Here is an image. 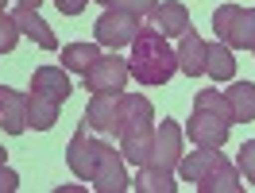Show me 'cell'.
I'll list each match as a JSON object with an SVG mask.
<instances>
[{
    "instance_id": "cell-1",
    "label": "cell",
    "mask_w": 255,
    "mask_h": 193,
    "mask_svg": "<svg viewBox=\"0 0 255 193\" xmlns=\"http://www.w3.org/2000/svg\"><path fill=\"white\" fill-rule=\"evenodd\" d=\"M128 70L139 85H166L178 70V54L166 43V35H159L155 27H139L128 47Z\"/></svg>"
},
{
    "instance_id": "cell-2",
    "label": "cell",
    "mask_w": 255,
    "mask_h": 193,
    "mask_svg": "<svg viewBox=\"0 0 255 193\" xmlns=\"http://www.w3.org/2000/svg\"><path fill=\"white\" fill-rule=\"evenodd\" d=\"M120 155L131 166H143L147 151H151V139H155V108L151 100L139 93H124V104H120Z\"/></svg>"
},
{
    "instance_id": "cell-3",
    "label": "cell",
    "mask_w": 255,
    "mask_h": 193,
    "mask_svg": "<svg viewBox=\"0 0 255 193\" xmlns=\"http://www.w3.org/2000/svg\"><path fill=\"white\" fill-rule=\"evenodd\" d=\"M213 31L232 50H255V8L221 4V8L213 12Z\"/></svg>"
},
{
    "instance_id": "cell-4",
    "label": "cell",
    "mask_w": 255,
    "mask_h": 193,
    "mask_svg": "<svg viewBox=\"0 0 255 193\" xmlns=\"http://www.w3.org/2000/svg\"><path fill=\"white\" fill-rule=\"evenodd\" d=\"M81 78H85L89 93H124L131 70H128V58H120V54H101Z\"/></svg>"
},
{
    "instance_id": "cell-5",
    "label": "cell",
    "mask_w": 255,
    "mask_h": 193,
    "mask_svg": "<svg viewBox=\"0 0 255 193\" xmlns=\"http://www.w3.org/2000/svg\"><path fill=\"white\" fill-rule=\"evenodd\" d=\"M139 16H131V12H124V8H109L105 16L97 19V27H93V35H97V43L101 47H109V50H124V47H131V39L139 35Z\"/></svg>"
},
{
    "instance_id": "cell-6",
    "label": "cell",
    "mask_w": 255,
    "mask_h": 193,
    "mask_svg": "<svg viewBox=\"0 0 255 193\" xmlns=\"http://www.w3.org/2000/svg\"><path fill=\"white\" fill-rule=\"evenodd\" d=\"M190 143L193 147H209V151H221L228 143V131H232V116L213 112V108H193L190 116Z\"/></svg>"
},
{
    "instance_id": "cell-7",
    "label": "cell",
    "mask_w": 255,
    "mask_h": 193,
    "mask_svg": "<svg viewBox=\"0 0 255 193\" xmlns=\"http://www.w3.org/2000/svg\"><path fill=\"white\" fill-rule=\"evenodd\" d=\"M89 186L97 193H124L131 182H128V162L120 155V147L101 143V155H97V170L89 178Z\"/></svg>"
},
{
    "instance_id": "cell-8",
    "label": "cell",
    "mask_w": 255,
    "mask_h": 193,
    "mask_svg": "<svg viewBox=\"0 0 255 193\" xmlns=\"http://www.w3.org/2000/svg\"><path fill=\"white\" fill-rule=\"evenodd\" d=\"M178 162H182V124L178 120H162V124H155V139H151V151H147L143 166L178 170Z\"/></svg>"
},
{
    "instance_id": "cell-9",
    "label": "cell",
    "mask_w": 255,
    "mask_h": 193,
    "mask_svg": "<svg viewBox=\"0 0 255 193\" xmlns=\"http://www.w3.org/2000/svg\"><path fill=\"white\" fill-rule=\"evenodd\" d=\"M101 143H105V139L89 135V124L81 120V128L74 131V139H70V147H66V162H70L74 178H81V182H89V178H93L97 155H101Z\"/></svg>"
},
{
    "instance_id": "cell-10",
    "label": "cell",
    "mask_w": 255,
    "mask_h": 193,
    "mask_svg": "<svg viewBox=\"0 0 255 193\" xmlns=\"http://www.w3.org/2000/svg\"><path fill=\"white\" fill-rule=\"evenodd\" d=\"M201 193H240L244 190V182H240V170L232 166V162L224 159L221 151H213L205 162V170H201V178L193 182Z\"/></svg>"
},
{
    "instance_id": "cell-11",
    "label": "cell",
    "mask_w": 255,
    "mask_h": 193,
    "mask_svg": "<svg viewBox=\"0 0 255 193\" xmlns=\"http://www.w3.org/2000/svg\"><path fill=\"white\" fill-rule=\"evenodd\" d=\"M120 104H124V93H93L81 120L101 135H116L120 131Z\"/></svg>"
},
{
    "instance_id": "cell-12",
    "label": "cell",
    "mask_w": 255,
    "mask_h": 193,
    "mask_svg": "<svg viewBox=\"0 0 255 193\" xmlns=\"http://www.w3.org/2000/svg\"><path fill=\"white\" fill-rule=\"evenodd\" d=\"M16 23H19V35H27L39 50H58V35L50 31V23L39 16V8H27V4H19L16 12Z\"/></svg>"
},
{
    "instance_id": "cell-13",
    "label": "cell",
    "mask_w": 255,
    "mask_h": 193,
    "mask_svg": "<svg viewBox=\"0 0 255 193\" xmlns=\"http://www.w3.org/2000/svg\"><path fill=\"white\" fill-rule=\"evenodd\" d=\"M31 89L43 93V96H50V100H58V104H66V96L74 93L70 70H66V66H39L31 74Z\"/></svg>"
},
{
    "instance_id": "cell-14",
    "label": "cell",
    "mask_w": 255,
    "mask_h": 193,
    "mask_svg": "<svg viewBox=\"0 0 255 193\" xmlns=\"http://www.w3.org/2000/svg\"><path fill=\"white\" fill-rule=\"evenodd\" d=\"M151 27L159 35H166V39H178V35H186L193 27L190 23V12H186V4H178V0H166V4H159L155 12H151Z\"/></svg>"
},
{
    "instance_id": "cell-15",
    "label": "cell",
    "mask_w": 255,
    "mask_h": 193,
    "mask_svg": "<svg viewBox=\"0 0 255 193\" xmlns=\"http://www.w3.org/2000/svg\"><path fill=\"white\" fill-rule=\"evenodd\" d=\"M178 70L186 74V78H201L205 74V39L193 31H186V35H178Z\"/></svg>"
},
{
    "instance_id": "cell-16",
    "label": "cell",
    "mask_w": 255,
    "mask_h": 193,
    "mask_svg": "<svg viewBox=\"0 0 255 193\" xmlns=\"http://www.w3.org/2000/svg\"><path fill=\"white\" fill-rule=\"evenodd\" d=\"M0 128L8 135L27 131V96L16 89H0Z\"/></svg>"
},
{
    "instance_id": "cell-17",
    "label": "cell",
    "mask_w": 255,
    "mask_h": 193,
    "mask_svg": "<svg viewBox=\"0 0 255 193\" xmlns=\"http://www.w3.org/2000/svg\"><path fill=\"white\" fill-rule=\"evenodd\" d=\"M205 74L213 81H232L236 78V58H232V47L228 43H205Z\"/></svg>"
},
{
    "instance_id": "cell-18",
    "label": "cell",
    "mask_w": 255,
    "mask_h": 193,
    "mask_svg": "<svg viewBox=\"0 0 255 193\" xmlns=\"http://www.w3.org/2000/svg\"><path fill=\"white\" fill-rule=\"evenodd\" d=\"M224 96H228V108H232L236 124H252L255 120V85L252 81H232L224 89Z\"/></svg>"
},
{
    "instance_id": "cell-19",
    "label": "cell",
    "mask_w": 255,
    "mask_h": 193,
    "mask_svg": "<svg viewBox=\"0 0 255 193\" xmlns=\"http://www.w3.org/2000/svg\"><path fill=\"white\" fill-rule=\"evenodd\" d=\"M58 100H50V96H43V93H27V128H35V131H50L54 124H58Z\"/></svg>"
},
{
    "instance_id": "cell-20",
    "label": "cell",
    "mask_w": 255,
    "mask_h": 193,
    "mask_svg": "<svg viewBox=\"0 0 255 193\" xmlns=\"http://www.w3.org/2000/svg\"><path fill=\"white\" fill-rule=\"evenodd\" d=\"M97 58H101V43H66L58 66H66L70 74H85Z\"/></svg>"
},
{
    "instance_id": "cell-21",
    "label": "cell",
    "mask_w": 255,
    "mask_h": 193,
    "mask_svg": "<svg viewBox=\"0 0 255 193\" xmlns=\"http://www.w3.org/2000/svg\"><path fill=\"white\" fill-rule=\"evenodd\" d=\"M139 193H174L178 182H174V170H159V166H139V174L131 182Z\"/></svg>"
},
{
    "instance_id": "cell-22",
    "label": "cell",
    "mask_w": 255,
    "mask_h": 193,
    "mask_svg": "<svg viewBox=\"0 0 255 193\" xmlns=\"http://www.w3.org/2000/svg\"><path fill=\"white\" fill-rule=\"evenodd\" d=\"M209 155H213L209 147H197V151H190V155L182 151V162H178V178H182V182H197V178H201V170H205V162H209Z\"/></svg>"
},
{
    "instance_id": "cell-23",
    "label": "cell",
    "mask_w": 255,
    "mask_h": 193,
    "mask_svg": "<svg viewBox=\"0 0 255 193\" xmlns=\"http://www.w3.org/2000/svg\"><path fill=\"white\" fill-rule=\"evenodd\" d=\"M19 43V23L12 12H0V54H12Z\"/></svg>"
},
{
    "instance_id": "cell-24",
    "label": "cell",
    "mask_w": 255,
    "mask_h": 193,
    "mask_svg": "<svg viewBox=\"0 0 255 193\" xmlns=\"http://www.w3.org/2000/svg\"><path fill=\"white\" fill-rule=\"evenodd\" d=\"M236 170H240V174H244V178H248V182H252V186H255V139H248V143L240 147Z\"/></svg>"
},
{
    "instance_id": "cell-25",
    "label": "cell",
    "mask_w": 255,
    "mask_h": 193,
    "mask_svg": "<svg viewBox=\"0 0 255 193\" xmlns=\"http://www.w3.org/2000/svg\"><path fill=\"white\" fill-rule=\"evenodd\" d=\"M109 8H124V12H131V16H151L155 8H159V0H112Z\"/></svg>"
},
{
    "instance_id": "cell-26",
    "label": "cell",
    "mask_w": 255,
    "mask_h": 193,
    "mask_svg": "<svg viewBox=\"0 0 255 193\" xmlns=\"http://www.w3.org/2000/svg\"><path fill=\"white\" fill-rule=\"evenodd\" d=\"M85 4H89V0H54V8H58L62 16H81Z\"/></svg>"
},
{
    "instance_id": "cell-27",
    "label": "cell",
    "mask_w": 255,
    "mask_h": 193,
    "mask_svg": "<svg viewBox=\"0 0 255 193\" xmlns=\"http://www.w3.org/2000/svg\"><path fill=\"white\" fill-rule=\"evenodd\" d=\"M16 186H19V174L8 170V166H0V193H12Z\"/></svg>"
},
{
    "instance_id": "cell-28",
    "label": "cell",
    "mask_w": 255,
    "mask_h": 193,
    "mask_svg": "<svg viewBox=\"0 0 255 193\" xmlns=\"http://www.w3.org/2000/svg\"><path fill=\"white\" fill-rule=\"evenodd\" d=\"M0 166H8V151L4 147H0Z\"/></svg>"
},
{
    "instance_id": "cell-29",
    "label": "cell",
    "mask_w": 255,
    "mask_h": 193,
    "mask_svg": "<svg viewBox=\"0 0 255 193\" xmlns=\"http://www.w3.org/2000/svg\"><path fill=\"white\" fill-rule=\"evenodd\" d=\"M19 4H27V8H39V4H43V0H19Z\"/></svg>"
},
{
    "instance_id": "cell-30",
    "label": "cell",
    "mask_w": 255,
    "mask_h": 193,
    "mask_svg": "<svg viewBox=\"0 0 255 193\" xmlns=\"http://www.w3.org/2000/svg\"><path fill=\"white\" fill-rule=\"evenodd\" d=\"M97 4H105V8H109V4H112V0H97Z\"/></svg>"
},
{
    "instance_id": "cell-31",
    "label": "cell",
    "mask_w": 255,
    "mask_h": 193,
    "mask_svg": "<svg viewBox=\"0 0 255 193\" xmlns=\"http://www.w3.org/2000/svg\"><path fill=\"white\" fill-rule=\"evenodd\" d=\"M4 4H8V0H0V12H4Z\"/></svg>"
}]
</instances>
